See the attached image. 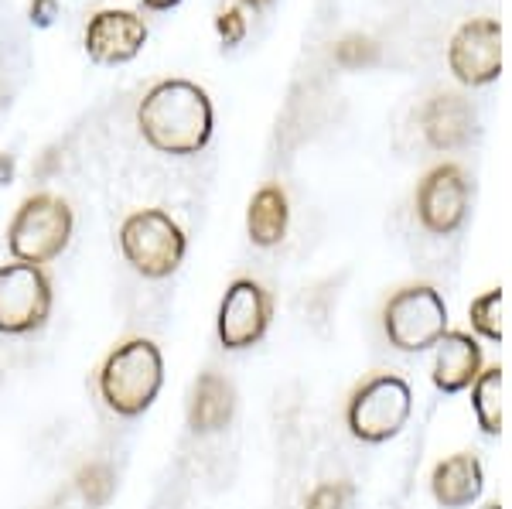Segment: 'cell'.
I'll use <instances>...</instances> for the list:
<instances>
[{"mask_svg": "<svg viewBox=\"0 0 512 509\" xmlns=\"http://www.w3.org/2000/svg\"><path fill=\"white\" fill-rule=\"evenodd\" d=\"M236 410V390L222 373H202L192 393V407H188V424L198 434H216L233 421Z\"/></svg>", "mask_w": 512, "mask_h": 509, "instance_id": "14", "label": "cell"}, {"mask_svg": "<svg viewBox=\"0 0 512 509\" xmlns=\"http://www.w3.org/2000/svg\"><path fill=\"white\" fill-rule=\"evenodd\" d=\"M246 4H253V7H260V4H267V0H246Z\"/></svg>", "mask_w": 512, "mask_h": 509, "instance_id": "26", "label": "cell"}, {"mask_svg": "<svg viewBox=\"0 0 512 509\" xmlns=\"http://www.w3.org/2000/svg\"><path fill=\"white\" fill-rule=\"evenodd\" d=\"M482 373V349L468 332H444L437 339L434 356V387L441 393H458L472 387Z\"/></svg>", "mask_w": 512, "mask_h": 509, "instance_id": "12", "label": "cell"}, {"mask_svg": "<svg viewBox=\"0 0 512 509\" xmlns=\"http://www.w3.org/2000/svg\"><path fill=\"white\" fill-rule=\"evenodd\" d=\"M31 24L35 28H52L59 18V0H31Z\"/></svg>", "mask_w": 512, "mask_h": 509, "instance_id": "23", "label": "cell"}, {"mask_svg": "<svg viewBox=\"0 0 512 509\" xmlns=\"http://www.w3.org/2000/svg\"><path fill=\"white\" fill-rule=\"evenodd\" d=\"M216 31H219V38L226 41V48L239 45V41H243V35H246L243 11H239V7H229V11H222L219 18H216Z\"/></svg>", "mask_w": 512, "mask_h": 509, "instance_id": "22", "label": "cell"}, {"mask_svg": "<svg viewBox=\"0 0 512 509\" xmlns=\"http://www.w3.org/2000/svg\"><path fill=\"white\" fill-rule=\"evenodd\" d=\"M451 72L465 86H485L502 72V31L499 24L482 18L468 21L458 35L451 38L448 48Z\"/></svg>", "mask_w": 512, "mask_h": 509, "instance_id": "9", "label": "cell"}, {"mask_svg": "<svg viewBox=\"0 0 512 509\" xmlns=\"http://www.w3.org/2000/svg\"><path fill=\"white\" fill-rule=\"evenodd\" d=\"M335 59L342 65H366L376 59V45L362 35H349L342 45H335Z\"/></svg>", "mask_w": 512, "mask_h": 509, "instance_id": "21", "label": "cell"}, {"mask_svg": "<svg viewBox=\"0 0 512 509\" xmlns=\"http://www.w3.org/2000/svg\"><path fill=\"white\" fill-rule=\"evenodd\" d=\"M270 315H274V301L263 291L260 284L250 281V277H239V281L229 284V291L222 294L219 305V342L226 349H250L267 335Z\"/></svg>", "mask_w": 512, "mask_h": 509, "instance_id": "8", "label": "cell"}, {"mask_svg": "<svg viewBox=\"0 0 512 509\" xmlns=\"http://www.w3.org/2000/svg\"><path fill=\"white\" fill-rule=\"evenodd\" d=\"M14 182V161L0 151V185H11Z\"/></svg>", "mask_w": 512, "mask_h": 509, "instance_id": "24", "label": "cell"}, {"mask_svg": "<svg viewBox=\"0 0 512 509\" xmlns=\"http://www.w3.org/2000/svg\"><path fill=\"white\" fill-rule=\"evenodd\" d=\"M472 123V106L461 96H434L424 110V134L437 151H451V147L465 144L472 137Z\"/></svg>", "mask_w": 512, "mask_h": 509, "instance_id": "15", "label": "cell"}, {"mask_svg": "<svg viewBox=\"0 0 512 509\" xmlns=\"http://www.w3.org/2000/svg\"><path fill=\"white\" fill-rule=\"evenodd\" d=\"M352 503V486L349 482H321L311 489L304 509H349Z\"/></svg>", "mask_w": 512, "mask_h": 509, "instance_id": "20", "label": "cell"}, {"mask_svg": "<svg viewBox=\"0 0 512 509\" xmlns=\"http://www.w3.org/2000/svg\"><path fill=\"white\" fill-rule=\"evenodd\" d=\"M383 328L390 346L400 352L431 349L448 332V305L431 284H410L386 301Z\"/></svg>", "mask_w": 512, "mask_h": 509, "instance_id": "6", "label": "cell"}, {"mask_svg": "<svg viewBox=\"0 0 512 509\" xmlns=\"http://www.w3.org/2000/svg\"><path fill=\"white\" fill-rule=\"evenodd\" d=\"M79 492L86 496L89 506H106L113 492V469L106 462H93L79 472Z\"/></svg>", "mask_w": 512, "mask_h": 509, "instance_id": "19", "label": "cell"}, {"mask_svg": "<svg viewBox=\"0 0 512 509\" xmlns=\"http://www.w3.org/2000/svg\"><path fill=\"white\" fill-rule=\"evenodd\" d=\"M147 41V24L134 11H99L86 28V55L99 65L137 59Z\"/></svg>", "mask_w": 512, "mask_h": 509, "instance_id": "11", "label": "cell"}, {"mask_svg": "<svg viewBox=\"0 0 512 509\" xmlns=\"http://www.w3.org/2000/svg\"><path fill=\"white\" fill-rule=\"evenodd\" d=\"M468 315H472V325L478 335H485L489 342H502V291L499 287H492L482 298H475Z\"/></svg>", "mask_w": 512, "mask_h": 509, "instance_id": "18", "label": "cell"}, {"mask_svg": "<svg viewBox=\"0 0 512 509\" xmlns=\"http://www.w3.org/2000/svg\"><path fill=\"white\" fill-rule=\"evenodd\" d=\"M164 387V356L151 339H130L99 369V397L120 417H140Z\"/></svg>", "mask_w": 512, "mask_h": 509, "instance_id": "2", "label": "cell"}, {"mask_svg": "<svg viewBox=\"0 0 512 509\" xmlns=\"http://www.w3.org/2000/svg\"><path fill=\"white\" fill-rule=\"evenodd\" d=\"M147 7H151V11H168V7H178L181 0H144Z\"/></svg>", "mask_w": 512, "mask_h": 509, "instance_id": "25", "label": "cell"}, {"mask_svg": "<svg viewBox=\"0 0 512 509\" xmlns=\"http://www.w3.org/2000/svg\"><path fill=\"white\" fill-rule=\"evenodd\" d=\"M52 311V281L35 264L0 267V332L28 335L48 322Z\"/></svg>", "mask_w": 512, "mask_h": 509, "instance_id": "7", "label": "cell"}, {"mask_svg": "<svg viewBox=\"0 0 512 509\" xmlns=\"http://www.w3.org/2000/svg\"><path fill=\"white\" fill-rule=\"evenodd\" d=\"M468 212V182L454 164H441L420 182L417 192V216L424 229L434 236H448L461 223Z\"/></svg>", "mask_w": 512, "mask_h": 509, "instance_id": "10", "label": "cell"}, {"mask_svg": "<svg viewBox=\"0 0 512 509\" xmlns=\"http://www.w3.org/2000/svg\"><path fill=\"white\" fill-rule=\"evenodd\" d=\"M410 407H414V393H410L407 380L383 373L366 380L352 393L349 410H345V424L366 445H383V441H390L403 431Z\"/></svg>", "mask_w": 512, "mask_h": 509, "instance_id": "5", "label": "cell"}, {"mask_svg": "<svg viewBox=\"0 0 512 509\" xmlns=\"http://www.w3.org/2000/svg\"><path fill=\"white\" fill-rule=\"evenodd\" d=\"M72 240V209L55 195H31L7 226V250L18 264H48Z\"/></svg>", "mask_w": 512, "mask_h": 509, "instance_id": "4", "label": "cell"}, {"mask_svg": "<svg viewBox=\"0 0 512 509\" xmlns=\"http://www.w3.org/2000/svg\"><path fill=\"white\" fill-rule=\"evenodd\" d=\"M472 407L478 417V428L485 434L502 431V369H485L478 373L475 390H472Z\"/></svg>", "mask_w": 512, "mask_h": 509, "instance_id": "17", "label": "cell"}, {"mask_svg": "<svg viewBox=\"0 0 512 509\" xmlns=\"http://www.w3.org/2000/svg\"><path fill=\"white\" fill-rule=\"evenodd\" d=\"M287 195L284 188L267 185L250 199V212H246V229L256 246H277L287 233Z\"/></svg>", "mask_w": 512, "mask_h": 509, "instance_id": "16", "label": "cell"}, {"mask_svg": "<svg viewBox=\"0 0 512 509\" xmlns=\"http://www.w3.org/2000/svg\"><path fill=\"white\" fill-rule=\"evenodd\" d=\"M482 486H485L482 462L475 455H465V451L437 462V469L431 475V492L444 509L472 506L482 496Z\"/></svg>", "mask_w": 512, "mask_h": 509, "instance_id": "13", "label": "cell"}, {"mask_svg": "<svg viewBox=\"0 0 512 509\" xmlns=\"http://www.w3.org/2000/svg\"><path fill=\"white\" fill-rule=\"evenodd\" d=\"M482 509H502V506H499V503H485Z\"/></svg>", "mask_w": 512, "mask_h": 509, "instance_id": "27", "label": "cell"}, {"mask_svg": "<svg viewBox=\"0 0 512 509\" xmlns=\"http://www.w3.org/2000/svg\"><path fill=\"white\" fill-rule=\"evenodd\" d=\"M185 233L164 209H140L123 219L120 250L123 260L147 281H164L185 260Z\"/></svg>", "mask_w": 512, "mask_h": 509, "instance_id": "3", "label": "cell"}, {"mask_svg": "<svg viewBox=\"0 0 512 509\" xmlns=\"http://www.w3.org/2000/svg\"><path fill=\"white\" fill-rule=\"evenodd\" d=\"M144 141L161 154H198L212 137V103L188 79H164L137 106Z\"/></svg>", "mask_w": 512, "mask_h": 509, "instance_id": "1", "label": "cell"}]
</instances>
